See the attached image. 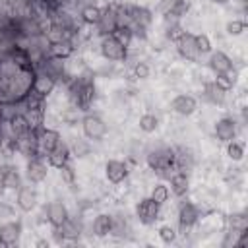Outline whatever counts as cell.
Segmentation results:
<instances>
[{
	"label": "cell",
	"instance_id": "obj_1",
	"mask_svg": "<svg viewBox=\"0 0 248 248\" xmlns=\"http://www.w3.org/2000/svg\"><path fill=\"white\" fill-rule=\"evenodd\" d=\"M143 165L157 178L167 180L174 170V145L163 140L143 143Z\"/></svg>",
	"mask_w": 248,
	"mask_h": 248
},
{
	"label": "cell",
	"instance_id": "obj_2",
	"mask_svg": "<svg viewBox=\"0 0 248 248\" xmlns=\"http://www.w3.org/2000/svg\"><path fill=\"white\" fill-rule=\"evenodd\" d=\"M203 211H207L205 207H202V203L190 200L188 196L186 198H180L178 200V205H176V229L180 234H190L196 231Z\"/></svg>",
	"mask_w": 248,
	"mask_h": 248
},
{
	"label": "cell",
	"instance_id": "obj_3",
	"mask_svg": "<svg viewBox=\"0 0 248 248\" xmlns=\"http://www.w3.org/2000/svg\"><path fill=\"white\" fill-rule=\"evenodd\" d=\"M108 122L107 118L101 114V112H95V110H85L81 114V120H79V132L85 140L93 141V143H101L107 136H108Z\"/></svg>",
	"mask_w": 248,
	"mask_h": 248
},
{
	"label": "cell",
	"instance_id": "obj_4",
	"mask_svg": "<svg viewBox=\"0 0 248 248\" xmlns=\"http://www.w3.org/2000/svg\"><path fill=\"white\" fill-rule=\"evenodd\" d=\"M97 54L101 60L114 62V64H124L130 54V46L118 39L116 35H105L97 39Z\"/></svg>",
	"mask_w": 248,
	"mask_h": 248
},
{
	"label": "cell",
	"instance_id": "obj_5",
	"mask_svg": "<svg viewBox=\"0 0 248 248\" xmlns=\"http://www.w3.org/2000/svg\"><path fill=\"white\" fill-rule=\"evenodd\" d=\"M198 99L200 103L203 105H209V107H227L229 103V95H231V89H227L225 85H221L215 78H205V79H200V89H198Z\"/></svg>",
	"mask_w": 248,
	"mask_h": 248
},
{
	"label": "cell",
	"instance_id": "obj_6",
	"mask_svg": "<svg viewBox=\"0 0 248 248\" xmlns=\"http://www.w3.org/2000/svg\"><path fill=\"white\" fill-rule=\"evenodd\" d=\"M205 68L211 78H223V76H232L238 74V68L234 64V58L223 50V48H213L205 56Z\"/></svg>",
	"mask_w": 248,
	"mask_h": 248
},
{
	"label": "cell",
	"instance_id": "obj_7",
	"mask_svg": "<svg viewBox=\"0 0 248 248\" xmlns=\"http://www.w3.org/2000/svg\"><path fill=\"white\" fill-rule=\"evenodd\" d=\"M35 70H37V72L46 74V76H48V78H52L58 85L66 83V81H68V78L72 76V74H70L68 60L58 58V56H52V54H46L43 60H39V62L35 64Z\"/></svg>",
	"mask_w": 248,
	"mask_h": 248
},
{
	"label": "cell",
	"instance_id": "obj_8",
	"mask_svg": "<svg viewBox=\"0 0 248 248\" xmlns=\"http://www.w3.org/2000/svg\"><path fill=\"white\" fill-rule=\"evenodd\" d=\"M240 132H242V128L236 120V114H221L211 124V134L217 143H227V141L238 138Z\"/></svg>",
	"mask_w": 248,
	"mask_h": 248
},
{
	"label": "cell",
	"instance_id": "obj_9",
	"mask_svg": "<svg viewBox=\"0 0 248 248\" xmlns=\"http://www.w3.org/2000/svg\"><path fill=\"white\" fill-rule=\"evenodd\" d=\"M132 170H130V163L126 159L120 157H108L103 163V178L107 184L110 186H120L124 182H128Z\"/></svg>",
	"mask_w": 248,
	"mask_h": 248
},
{
	"label": "cell",
	"instance_id": "obj_10",
	"mask_svg": "<svg viewBox=\"0 0 248 248\" xmlns=\"http://www.w3.org/2000/svg\"><path fill=\"white\" fill-rule=\"evenodd\" d=\"M23 178L25 182L29 184H35V186H41L48 180V174H50V167L46 163V159L43 155H35V157H29V159H23Z\"/></svg>",
	"mask_w": 248,
	"mask_h": 248
},
{
	"label": "cell",
	"instance_id": "obj_11",
	"mask_svg": "<svg viewBox=\"0 0 248 248\" xmlns=\"http://www.w3.org/2000/svg\"><path fill=\"white\" fill-rule=\"evenodd\" d=\"M14 203L17 207L19 213H35L37 207L41 205V194L37 190L35 184H29V182H23L16 192H14Z\"/></svg>",
	"mask_w": 248,
	"mask_h": 248
},
{
	"label": "cell",
	"instance_id": "obj_12",
	"mask_svg": "<svg viewBox=\"0 0 248 248\" xmlns=\"http://www.w3.org/2000/svg\"><path fill=\"white\" fill-rule=\"evenodd\" d=\"M161 213H163V207L157 202H153L149 196H141L134 203V219L141 227H153L161 219Z\"/></svg>",
	"mask_w": 248,
	"mask_h": 248
},
{
	"label": "cell",
	"instance_id": "obj_13",
	"mask_svg": "<svg viewBox=\"0 0 248 248\" xmlns=\"http://www.w3.org/2000/svg\"><path fill=\"white\" fill-rule=\"evenodd\" d=\"M169 110L178 116V118H190L200 110V99L194 93L188 91H180L176 95L170 97L169 101Z\"/></svg>",
	"mask_w": 248,
	"mask_h": 248
},
{
	"label": "cell",
	"instance_id": "obj_14",
	"mask_svg": "<svg viewBox=\"0 0 248 248\" xmlns=\"http://www.w3.org/2000/svg\"><path fill=\"white\" fill-rule=\"evenodd\" d=\"M116 29H118V19H116L114 0H105L103 2V8H101L99 21L91 29L93 31V37L99 39V37H105V35H114Z\"/></svg>",
	"mask_w": 248,
	"mask_h": 248
},
{
	"label": "cell",
	"instance_id": "obj_15",
	"mask_svg": "<svg viewBox=\"0 0 248 248\" xmlns=\"http://www.w3.org/2000/svg\"><path fill=\"white\" fill-rule=\"evenodd\" d=\"M172 45H174V52H176V56L180 60H184L188 64H200L202 54H200V50L196 46V35L192 31L184 29Z\"/></svg>",
	"mask_w": 248,
	"mask_h": 248
},
{
	"label": "cell",
	"instance_id": "obj_16",
	"mask_svg": "<svg viewBox=\"0 0 248 248\" xmlns=\"http://www.w3.org/2000/svg\"><path fill=\"white\" fill-rule=\"evenodd\" d=\"M41 207H43V211H45V219H46V225H48L50 229L60 227V225L72 215L68 203H66L62 198H52V200H48L46 203H41Z\"/></svg>",
	"mask_w": 248,
	"mask_h": 248
},
{
	"label": "cell",
	"instance_id": "obj_17",
	"mask_svg": "<svg viewBox=\"0 0 248 248\" xmlns=\"http://www.w3.org/2000/svg\"><path fill=\"white\" fill-rule=\"evenodd\" d=\"M14 147H16V155H19L21 159L41 155L39 153V141H37V128H29L23 134L16 136Z\"/></svg>",
	"mask_w": 248,
	"mask_h": 248
},
{
	"label": "cell",
	"instance_id": "obj_18",
	"mask_svg": "<svg viewBox=\"0 0 248 248\" xmlns=\"http://www.w3.org/2000/svg\"><path fill=\"white\" fill-rule=\"evenodd\" d=\"M25 182L21 169L14 161H2V192L14 194Z\"/></svg>",
	"mask_w": 248,
	"mask_h": 248
},
{
	"label": "cell",
	"instance_id": "obj_19",
	"mask_svg": "<svg viewBox=\"0 0 248 248\" xmlns=\"http://www.w3.org/2000/svg\"><path fill=\"white\" fill-rule=\"evenodd\" d=\"M198 167V155L196 151L186 145V143H178L174 145V170H182L192 174Z\"/></svg>",
	"mask_w": 248,
	"mask_h": 248
},
{
	"label": "cell",
	"instance_id": "obj_20",
	"mask_svg": "<svg viewBox=\"0 0 248 248\" xmlns=\"http://www.w3.org/2000/svg\"><path fill=\"white\" fill-rule=\"evenodd\" d=\"M23 236V221L14 217L0 223V246H16Z\"/></svg>",
	"mask_w": 248,
	"mask_h": 248
},
{
	"label": "cell",
	"instance_id": "obj_21",
	"mask_svg": "<svg viewBox=\"0 0 248 248\" xmlns=\"http://www.w3.org/2000/svg\"><path fill=\"white\" fill-rule=\"evenodd\" d=\"M62 138H64V136H62V132H60L56 126H46V124L39 126V128H37L39 153L45 157L48 151H52V149L58 145V141H60Z\"/></svg>",
	"mask_w": 248,
	"mask_h": 248
},
{
	"label": "cell",
	"instance_id": "obj_22",
	"mask_svg": "<svg viewBox=\"0 0 248 248\" xmlns=\"http://www.w3.org/2000/svg\"><path fill=\"white\" fill-rule=\"evenodd\" d=\"M167 184L170 188V194L174 200L186 198L192 192V174L182 172V170H172L167 178Z\"/></svg>",
	"mask_w": 248,
	"mask_h": 248
},
{
	"label": "cell",
	"instance_id": "obj_23",
	"mask_svg": "<svg viewBox=\"0 0 248 248\" xmlns=\"http://www.w3.org/2000/svg\"><path fill=\"white\" fill-rule=\"evenodd\" d=\"M87 231L95 238H108L112 231V211H97L91 217Z\"/></svg>",
	"mask_w": 248,
	"mask_h": 248
},
{
	"label": "cell",
	"instance_id": "obj_24",
	"mask_svg": "<svg viewBox=\"0 0 248 248\" xmlns=\"http://www.w3.org/2000/svg\"><path fill=\"white\" fill-rule=\"evenodd\" d=\"M45 159H46V163H48V167H50V169L58 170L60 167H64L66 163H70V161H72L70 143H68V141L62 138V140L58 141V145H56L52 151H48V153L45 155Z\"/></svg>",
	"mask_w": 248,
	"mask_h": 248
},
{
	"label": "cell",
	"instance_id": "obj_25",
	"mask_svg": "<svg viewBox=\"0 0 248 248\" xmlns=\"http://www.w3.org/2000/svg\"><path fill=\"white\" fill-rule=\"evenodd\" d=\"M101 8H103V4L93 2V0H87V2L79 4V8H78V17H79L81 25H83V27H87V29H93V27H95V23L99 21Z\"/></svg>",
	"mask_w": 248,
	"mask_h": 248
},
{
	"label": "cell",
	"instance_id": "obj_26",
	"mask_svg": "<svg viewBox=\"0 0 248 248\" xmlns=\"http://www.w3.org/2000/svg\"><path fill=\"white\" fill-rule=\"evenodd\" d=\"M56 87H58V83H56L52 78H48L46 74L35 70V79H33V87H31V91H35L39 97L46 99V103H48V99L54 95Z\"/></svg>",
	"mask_w": 248,
	"mask_h": 248
},
{
	"label": "cell",
	"instance_id": "obj_27",
	"mask_svg": "<svg viewBox=\"0 0 248 248\" xmlns=\"http://www.w3.org/2000/svg\"><path fill=\"white\" fill-rule=\"evenodd\" d=\"M78 52H79V46H78V43H76L72 37H64V39L56 41V43H50V54H52V56L70 60V58L76 56Z\"/></svg>",
	"mask_w": 248,
	"mask_h": 248
},
{
	"label": "cell",
	"instance_id": "obj_28",
	"mask_svg": "<svg viewBox=\"0 0 248 248\" xmlns=\"http://www.w3.org/2000/svg\"><path fill=\"white\" fill-rule=\"evenodd\" d=\"M136 128H138V132H141V134H145V136H151V134H155V132L161 128V118H159L157 112L145 110V112H141V114L138 116Z\"/></svg>",
	"mask_w": 248,
	"mask_h": 248
},
{
	"label": "cell",
	"instance_id": "obj_29",
	"mask_svg": "<svg viewBox=\"0 0 248 248\" xmlns=\"http://www.w3.org/2000/svg\"><path fill=\"white\" fill-rule=\"evenodd\" d=\"M223 147H225V157H227L229 163L238 165V163L244 161V155H246V141H244L240 136L234 138V140H231V141H227V143H223Z\"/></svg>",
	"mask_w": 248,
	"mask_h": 248
},
{
	"label": "cell",
	"instance_id": "obj_30",
	"mask_svg": "<svg viewBox=\"0 0 248 248\" xmlns=\"http://www.w3.org/2000/svg\"><path fill=\"white\" fill-rule=\"evenodd\" d=\"M153 202H157L161 207H165L170 200H172V194H170V188L167 184V180L163 178H157L151 182V188H149V194H147Z\"/></svg>",
	"mask_w": 248,
	"mask_h": 248
},
{
	"label": "cell",
	"instance_id": "obj_31",
	"mask_svg": "<svg viewBox=\"0 0 248 248\" xmlns=\"http://www.w3.org/2000/svg\"><path fill=\"white\" fill-rule=\"evenodd\" d=\"M70 143V151H72V159H76V161H81V159H85V157H89L91 153H93V141H89V140H85L83 136H76L72 141H68Z\"/></svg>",
	"mask_w": 248,
	"mask_h": 248
},
{
	"label": "cell",
	"instance_id": "obj_32",
	"mask_svg": "<svg viewBox=\"0 0 248 248\" xmlns=\"http://www.w3.org/2000/svg\"><path fill=\"white\" fill-rule=\"evenodd\" d=\"M58 178H60V182H62L64 186H68V188H76V186H78L79 174H78V167L74 165V159H72L70 163H66L64 167L58 169Z\"/></svg>",
	"mask_w": 248,
	"mask_h": 248
},
{
	"label": "cell",
	"instance_id": "obj_33",
	"mask_svg": "<svg viewBox=\"0 0 248 248\" xmlns=\"http://www.w3.org/2000/svg\"><path fill=\"white\" fill-rule=\"evenodd\" d=\"M225 229H231V231H244L248 229V215L244 209L240 211H232L229 215H225Z\"/></svg>",
	"mask_w": 248,
	"mask_h": 248
},
{
	"label": "cell",
	"instance_id": "obj_34",
	"mask_svg": "<svg viewBox=\"0 0 248 248\" xmlns=\"http://www.w3.org/2000/svg\"><path fill=\"white\" fill-rule=\"evenodd\" d=\"M246 31V19L240 16V17H231L225 21V35L231 37V39H238L242 37Z\"/></svg>",
	"mask_w": 248,
	"mask_h": 248
},
{
	"label": "cell",
	"instance_id": "obj_35",
	"mask_svg": "<svg viewBox=\"0 0 248 248\" xmlns=\"http://www.w3.org/2000/svg\"><path fill=\"white\" fill-rule=\"evenodd\" d=\"M180 232L176 229V225H170V223H161L157 227V238L163 242V244H174L178 240Z\"/></svg>",
	"mask_w": 248,
	"mask_h": 248
},
{
	"label": "cell",
	"instance_id": "obj_36",
	"mask_svg": "<svg viewBox=\"0 0 248 248\" xmlns=\"http://www.w3.org/2000/svg\"><path fill=\"white\" fill-rule=\"evenodd\" d=\"M196 35V46H198V50H200V54H202V58H205L215 46H213V41H211V37L207 35V33H194Z\"/></svg>",
	"mask_w": 248,
	"mask_h": 248
},
{
	"label": "cell",
	"instance_id": "obj_37",
	"mask_svg": "<svg viewBox=\"0 0 248 248\" xmlns=\"http://www.w3.org/2000/svg\"><path fill=\"white\" fill-rule=\"evenodd\" d=\"M17 213V207L14 203V200H6L4 194L0 196V223L2 221H8V219H14Z\"/></svg>",
	"mask_w": 248,
	"mask_h": 248
},
{
	"label": "cell",
	"instance_id": "obj_38",
	"mask_svg": "<svg viewBox=\"0 0 248 248\" xmlns=\"http://www.w3.org/2000/svg\"><path fill=\"white\" fill-rule=\"evenodd\" d=\"M8 124H10V130H12V134H14V136H19V134H23L25 130H29V128H31L23 112H17L12 120H8Z\"/></svg>",
	"mask_w": 248,
	"mask_h": 248
},
{
	"label": "cell",
	"instance_id": "obj_39",
	"mask_svg": "<svg viewBox=\"0 0 248 248\" xmlns=\"http://www.w3.org/2000/svg\"><path fill=\"white\" fill-rule=\"evenodd\" d=\"M172 4H174V0H157V4H155V10H153V14L155 16H165L170 8H172Z\"/></svg>",
	"mask_w": 248,
	"mask_h": 248
},
{
	"label": "cell",
	"instance_id": "obj_40",
	"mask_svg": "<svg viewBox=\"0 0 248 248\" xmlns=\"http://www.w3.org/2000/svg\"><path fill=\"white\" fill-rule=\"evenodd\" d=\"M81 2L83 0H50V4L54 8H70V10H76V12H78Z\"/></svg>",
	"mask_w": 248,
	"mask_h": 248
},
{
	"label": "cell",
	"instance_id": "obj_41",
	"mask_svg": "<svg viewBox=\"0 0 248 248\" xmlns=\"http://www.w3.org/2000/svg\"><path fill=\"white\" fill-rule=\"evenodd\" d=\"M209 4H213V6H229L232 0H207Z\"/></svg>",
	"mask_w": 248,
	"mask_h": 248
},
{
	"label": "cell",
	"instance_id": "obj_42",
	"mask_svg": "<svg viewBox=\"0 0 248 248\" xmlns=\"http://www.w3.org/2000/svg\"><path fill=\"white\" fill-rule=\"evenodd\" d=\"M48 244H50L48 238H37V240H35V246H37V248H41V246H48Z\"/></svg>",
	"mask_w": 248,
	"mask_h": 248
}]
</instances>
